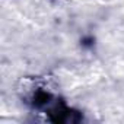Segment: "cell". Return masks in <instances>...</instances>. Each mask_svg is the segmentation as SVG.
Listing matches in <instances>:
<instances>
[{
    "instance_id": "obj_1",
    "label": "cell",
    "mask_w": 124,
    "mask_h": 124,
    "mask_svg": "<svg viewBox=\"0 0 124 124\" xmlns=\"http://www.w3.org/2000/svg\"><path fill=\"white\" fill-rule=\"evenodd\" d=\"M48 115H50V120H51L53 123L61 124V123L67 121L69 109H67V108H64V105H63V104H60V105H57V107H55L54 109H51Z\"/></svg>"
},
{
    "instance_id": "obj_2",
    "label": "cell",
    "mask_w": 124,
    "mask_h": 124,
    "mask_svg": "<svg viewBox=\"0 0 124 124\" xmlns=\"http://www.w3.org/2000/svg\"><path fill=\"white\" fill-rule=\"evenodd\" d=\"M50 99H51L50 93H47L44 91H38L35 93V96H34V105L35 107H44V105H47L50 102Z\"/></svg>"
},
{
    "instance_id": "obj_3",
    "label": "cell",
    "mask_w": 124,
    "mask_h": 124,
    "mask_svg": "<svg viewBox=\"0 0 124 124\" xmlns=\"http://www.w3.org/2000/svg\"><path fill=\"white\" fill-rule=\"evenodd\" d=\"M93 42H95V39L92 37H88V38L82 39V45H85V47H91V45H93Z\"/></svg>"
}]
</instances>
